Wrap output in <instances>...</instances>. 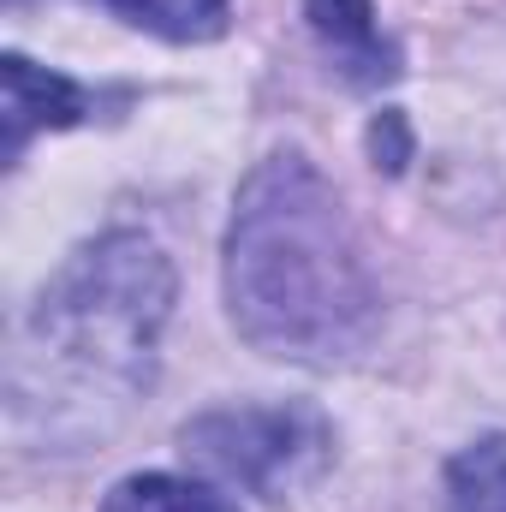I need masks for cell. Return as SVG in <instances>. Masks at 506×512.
<instances>
[{"label": "cell", "mask_w": 506, "mask_h": 512, "mask_svg": "<svg viewBox=\"0 0 506 512\" xmlns=\"http://www.w3.org/2000/svg\"><path fill=\"white\" fill-rule=\"evenodd\" d=\"M185 459H197L203 471L245 483L251 495L280 501L286 489L310 483L328 465V423L310 405H233V411H203L197 423H185Z\"/></svg>", "instance_id": "obj_3"}, {"label": "cell", "mask_w": 506, "mask_h": 512, "mask_svg": "<svg viewBox=\"0 0 506 512\" xmlns=\"http://www.w3.org/2000/svg\"><path fill=\"white\" fill-rule=\"evenodd\" d=\"M227 304L268 358L334 364L364 352L381 298L334 185L304 155H268L227 227Z\"/></svg>", "instance_id": "obj_1"}, {"label": "cell", "mask_w": 506, "mask_h": 512, "mask_svg": "<svg viewBox=\"0 0 506 512\" xmlns=\"http://www.w3.org/2000/svg\"><path fill=\"white\" fill-rule=\"evenodd\" d=\"M370 155H376V167H387V173H399L411 161V126H405V114L387 108L376 126H370Z\"/></svg>", "instance_id": "obj_9"}, {"label": "cell", "mask_w": 506, "mask_h": 512, "mask_svg": "<svg viewBox=\"0 0 506 512\" xmlns=\"http://www.w3.org/2000/svg\"><path fill=\"white\" fill-rule=\"evenodd\" d=\"M173 310V262L143 233H102L36 298L12 352V411L48 435H108L149 393L155 340Z\"/></svg>", "instance_id": "obj_2"}, {"label": "cell", "mask_w": 506, "mask_h": 512, "mask_svg": "<svg viewBox=\"0 0 506 512\" xmlns=\"http://www.w3.org/2000/svg\"><path fill=\"white\" fill-rule=\"evenodd\" d=\"M12 6H18V0H12Z\"/></svg>", "instance_id": "obj_10"}, {"label": "cell", "mask_w": 506, "mask_h": 512, "mask_svg": "<svg viewBox=\"0 0 506 512\" xmlns=\"http://www.w3.org/2000/svg\"><path fill=\"white\" fill-rule=\"evenodd\" d=\"M447 507L453 512H506V435L471 441L447 465Z\"/></svg>", "instance_id": "obj_8"}, {"label": "cell", "mask_w": 506, "mask_h": 512, "mask_svg": "<svg viewBox=\"0 0 506 512\" xmlns=\"http://www.w3.org/2000/svg\"><path fill=\"white\" fill-rule=\"evenodd\" d=\"M0 84H6V96H0L6 161H18L36 131H66L90 114V96H84L72 78L36 66V60H24V54H6V60H0Z\"/></svg>", "instance_id": "obj_4"}, {"label": "cell", "mask_w": 506, "mask_h": 512, "mask_svg": "<svg viewBox=\"0 0 506 512\" xmlns=\"http://www.w3.org/2000/svg\"><path fill=\"white\" fill-rule=\"evenodd\" d=\"M108 6L126 24L167 36V42H215V36H227V18H233L227 0H108Z\"/></svg>", "instance_id": "obj_6"}, {"label": "cell", "mask_w": 506, "mask_h": 512, "mask_svg": "<svg viewBox=\"0 0 506 512\" xmlns=\"http://www.w3.org/2000/svg\"><path fill=\"white\" fill-rule=\"evenodd\" d=\"M304 18L316 42L334 54V66L352 84H387L399 78V48L381 36L376 0H304Z\"/></svg>", "instance_id": "obj_5"}, {"label": "cell", "mask_w": 506, "mask_h": 512, "mask_svg": "<svg viewBox=\"0 0 506 512\" xmlns=\"http://www.w3.org/2000/svg\"><path fill=\"white\" fill-rule=\"evenodd\" d=\"M102 512H239V507L227 495H215L209 483L167 477V471H137V477L108 489Z\"/></svg>", "instance_id": "obj_7"}]
</instances>
